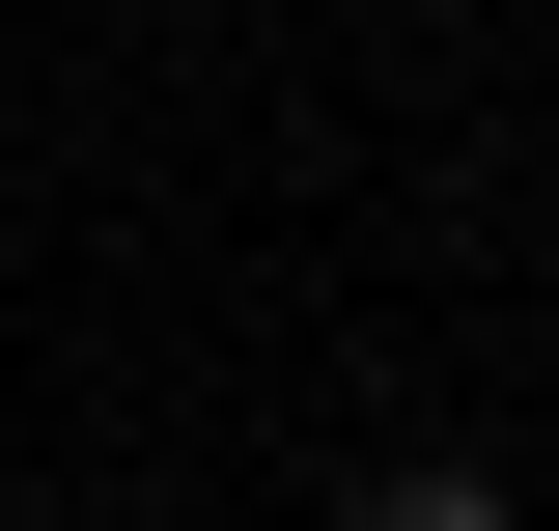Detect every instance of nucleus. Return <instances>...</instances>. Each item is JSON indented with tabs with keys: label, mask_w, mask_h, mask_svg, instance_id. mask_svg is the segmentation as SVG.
Instances as JSON below:
<instances>
[{
	"label": "nucleus",
	"mask_w": 559,
	"mask_h": 531,
	"mask_svg": "<svg viewBox=\"0 0 559 531\" xmlns=\"http://www.w3.org/2000/svg\"><path fill=\"white\" fill-rule=\"evenodd\" d=\"M364 531H503V475H364Z\"/></svg>",
	"instance_id": "f257e3e1"
},
{
	"label": "nucleus",
	"mask_w": 559,
	"mask_h": 531,
	"mask_svg": "<svg viewBox=\"0 0 559 531\" xmlns=\"http://www.w3.org/2000/svg\"><path fill=\"white\" fill-rule=\"evenodd\" d=\"M28 531H57V504H28Z\"/></svg>",
	"instance_id": "f03ea898"
}]
</instances>
